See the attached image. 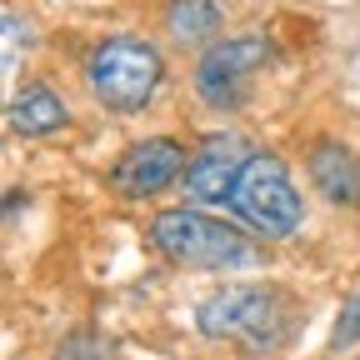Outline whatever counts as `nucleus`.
<instances>
[{
  "label": "nucleus",
  "instance_id": "obj_12",
  "mask_svg": "<svg viewBox=\"0 0 360 360\" xmlns=\"http://www.w3.org/2000/svg\"><path fill=\"white\" fill-rule=\"evenodd\" d=\"M15 215H20V191L6 195V220H15Z\"/></svg>",
  "mask_w": 360,
  "mask_h": 360
},
{
  "label": "nucleus",
  "instance_id": "obj_9",
  "mask_svg": "<svg viewBox=\"0 0 360 360\" xmlns=\"http://www.w3.org/2000/svg\"><path fill=\"white\" fill-rule=\"evenodd\" d=\"M6 125L11 135H25V141H40V135H56L70 125V105L60 101V90L56 85H45V80H25L11 105H6Z\"/></svg>",
  "mask_w": 360,
  "mask_h": 360
},
{
  "label": "nucleus",
  "instance_id": "obj_4",
  "mask_svg": "<svg viewBox=\"0 0 360 360\" xmlns=\"http://www.w3.org/2000/svg\"><path fill=\"white\" fill-rule=\"evenodd\" d=\"M236 220H245L255 240H290L305 220V200L295 191V175L276 150H255L231 191Z\"/></svg>",
  "mask_w": 360,
  "mask_h": 360
},
{
  "label": "nucleus",
  "instance_id": "obj_6",
  "mask_svg": "<svg viewBox=\"0 0 360 360\" xmlns=\"http://www.w3.org/2000/svg\"><path fill=\"white\" fill-rule=\"evenodd\" d=\"M186 165H191L186 141H175V135H146V141H130L115 155V165L105 170V186L120 200H155L160 191L180 186Z\"/></svg>",
  "mask_w": 360,
  "mask_h": 360
},
{
  "label": "nucleus",
  "instance_id": "obj_1",
  "mask_svg": "<svg viewBox=\"0 0 360 360\" xmlns=\"http://www.w3.org/2000/svg\"><path fill=\"white\" fill-rule=\"evenodd\" d=\"M146 240L175 260V265H195V270H240V265H255L260 260V240L245 236L240 225L231 220H215L195 205H175V210H160L150 225H146Z\"/></svg>",
  "mask_w": 360,
  "mask_h": 360
},
{
  "label": "nucleus",
  "instance_id": "obj_11",
  "mask_svg": "<svg viewBox=\"0 0 360 360\" xmlns=\"http://www.w3.org/2000/svg\"><path fill=\"white\" fill-rule=\"evenodd\" d=\"M355 340H360V295H350V300H345V310H340V321H335L330 345H335V350H345V345H355Z\"/></svg>",
  "mask_w": 360,
  "mask_h": 360
},
{
  "label": "nucleus",
  "instance_id": "obj_3",
  "mask_svg": "<svg viewBox=\"0 0 360 360\" xmlns=\"http://www.w3.org/2000/svg\"><path fill=\"white\" fill-rule=\"evenodd\" d=\"M195 326L205 340H236L245 350H270L290 335V305L276 285H225L200 300Z\"/></svg>",
  "mask_w": 360,
  "mask_h": 360
},
{
  "label": "nucleus",
  "instance_id": "obj_7",
  "mask_svg": "<svg viewBox=\"0 0 360 360\" xmlns=\"http://www.w3.org/2000/svg\"><path fill=\"white\" fill-rule=\"evenodd\" d=\"M250 155H255V146L245 135L215 130L191 150V165L180 175V191H186L195 205H231V191H236V180H240Z\"/></svg>",
  "mask_w": 360,
  "mask_h": 360
},
{
  "label": "nucleus",
  "instance_id": "obj_2",
  "mask_svg": "<svg viewBox=\"0 0 360 360\" xmlns=\"http://www.w3.org/2000/svg\"><path fill=\"white\" fill-rule=\"evenodd\" d=\"M165 80V56L146 35H105L85 56V90L110 115H135L155 101Z\"/></svg>",
  "mask_w": 360,
  "mask_h": 360
},
{
  "label": "nucleus",
  "instance_id": "obj_10",
  "mask_svg": "<svg viewBox=\"0 0 360 360\" xmlns=\"http://www.w3.org/2000/svg\"><path fill=\"white\" fill-rule=\"evenodd\" d=\"M220 20H225L220 0H165V6H160V25H165V35L180 45V51L215 40Z\"/></svg>",
  "mask_w": 360,
  "mask_h": 360
},
{
  "label": "nucleus",
  "instance_id": "obj_5",
  "mask_svg": "<svg viewBox=\"0 0 360 360\" xmlns=\"http://www.w3.org/2000/svg\"><path fill=\"white\" fill-rule=\"evenodd\" d=\"M270 60V40L265 35H231L215 40L210 51L195 60V96L210 110H236L250 96L255 70H265Z\"/></svg>",
  "mask_w": 360,
  "mask_h": 360
},
{
  "label": "nucleus",
  "instance_id": "obj_8",
  "mask_svg": "<svg viewBox=\"0 0 360 360\" xmlns=\"http://www.w3.org/2000/svg\"><path fill=\"white\" fill-rule=\"evenodd\" d=\"M305 175L330 205H340V210L360 205V155L335 135H315V146L305 155Z\"/></svg>",
  "mask_w": 360,
  "mask_h": 360
}]
</instances>
